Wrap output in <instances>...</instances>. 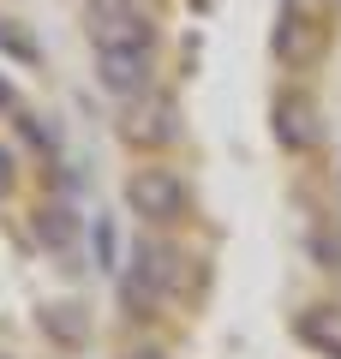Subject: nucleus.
Returning <instances> with one entry per match:
<instances>
[{
	"instance_id": "nucleus-1",
	"label": "nucleus",
	"mask_w": 341,
	"mask_h": 359,
	"mask_svg": "<svg viewBox=\"0 0 341 359\" xmlns=\"http://www.w3.org/2000/svg\"><path fill=\"white\" fill-rule=\"evenodd\" d=\"M96 66H102V84L114 96H144L150 90V72H156V42H150V25L132 13H102L96 25Z\"/></svg>"
},
{
	"instance_id": "nucleus-2",
	"label": "nucleus",
	"mask_w": 341,
	"mask_h": 359,
	"mask_svg": "<svg viewBox=\"0 0 341 359\" xmlns=\"http://www.w3.org/2000/svg\"><path fill=\"white\" fill-rule=\"evenodd\" d=\"M126 204L138 210L144 222H174L180 210H186V186H180V174H168V168H138V174L126 180Z\"/></svg>"
},
{
	"instance_id": "nucleus-3",
	"label": "nucleus",
	"mask_w": 341,
	"mask_h": 359,
	"mask_svg": "<svg viewBox=\"0 0 341 359\" xmlns=\"http://www.w3.org/2000/svg\"><path fill=\"white\" fill-rule=\"evenodd\" d=\"M120 132H126L132 144H168V138H174V102H168V96H150V90L132 96Z\"/></svg>"
},
{
	"instance_id": "nucleus-4",
	"label": "nucleus",
	"mask_w": 341,
	"mask_h": 359,
	"mask_svg": "<svg viewBox=\"0 0 341 359\" xmlns=\"http://www.w3.org/2000/svg\"><path fill=\"white\" fill-rule=\"evenodd\" d=\"M276 138L288 144V150H305V144H317V114L305 96H281L276 102Z\"/></svg>"
},
{
	"instance_id": "nucleus-5",
	"label": "nucleus",
	"mask_w": 341,
	"mask_h": 359,
	"mask_svg": "<svg viewBox=\"0 0 341 359\" xmlns=\"http://www.w3.org/2000/svg\"><path fill=\"white\" fill-rule=\"evenodd\" d=\"M300 330H305V341H312V347H323V353L341 359V306H317Z\"/></svg>"
},
{
	"instance_id": "nucleus-6",
	"label": "nucleus",
	"mask_w": 341,
	"mask_h": 359,
	"mask_svg": "<svg viewBox=\"0 0 341 359\" xmlns=\"http://www.w3.org/2000/svg\"><path fill=\"white\" fill-rule=\"evenodd\" d=\"M126 359H162V353H150V347H144V353H126Z\"/></svg>"
}]
</instances>
